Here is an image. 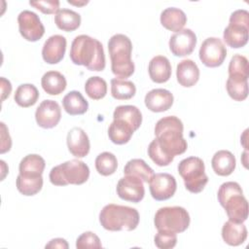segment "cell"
Listing matches in <instances>:
<instances>
[{"label": "cell", "instance_id": "obj_1", "mask_svg": "<svg viewBox=\"0 0 249 249\" xmlns=\"http://www.w3.org/2000/svg\"><path fill=\"white\" fill-rule=\"evenodd\" d=\"M183 130L182 121L175 116H166L157 122L155 139L161 150L169 157L174 158L186 152L188 144L183 137Z\"/></svg>", "mask_w": 249, "mask_h": 249}, {"label": "cell", "instance_id": "obj_2", "mask_svg": "<svg viewBox=\"0 0 249 249\" xmlns=\"http://www.w3.org/2000/svg\"><path fill=\"white\" fill-rule=\"evenodd\" d=\"M69 55L74 64L86 66L90 71H102L105 68L103 46L89 35L82 34L74 38Z\"/></svg>", "mask_w": 249, "mask_h": 249}, {"label": "cell", "instance_id": "obj_3", "mask_svg": "<svg viewBox=\"0 0 249 249\" xmlns=\"http://www.w3.org/2000/svg\"><path fill=\"white\" fill-rule=\"evenodd\" d=\"M111 58V70L119 79H125L134 73V62L131 59L132 43L124 34H115L108 42Z\"/></svg>", "mask_w": 249, "mask_h": 249}, {"label": "cell", "instance_id": "obj_4", "mask_svg": "<svg viewBox=\"0 0 249 249\" xmlns=\"http://www.w3.org/2000/svg\"><path fill=\"white\" fill-rule=\"evenodd\" d=\"M217 197L225 208L229 220L236 223H243L247 220L248 202L238 183L232 181L223 183L218 190Z\"/></svg>", "mask_w": 249, "mask_h": 249}, {"label": "cell", "instance_id": "obj_5", "mask_svg": "<svg viewBox=\"0 0 249 249\" xmlns=\"http://www.w3.org/2000/svg\"><path fill=\"white\" fill-rule=\"evenodd\" d=\"M139 213L135 208L110 203L105 205L99 213L101 226L111 231H133L139 224Z\"/></svg>", "mask_w": 249, "mask_h": 249}, {"label": "cell", "instance_id": "obj_6", "mask_svg": "<svg viewBox=\"0 0 249 249\" xmlns=\"http://www.w3.org/2000/svg\"><path fill=\"white\" fill-rule=\"evenodd\" d=\"M49 177L55 186L82 185L89 177V168L84 161L74 159L53 167Z\"/></svg>", "mask_w": 249, "mask_h": 249}, {"label": "cell", "instance_id": "obj_7", "mask_svg": "<svg viewBox=\"0 0 249 249\" xmlns=\"http://www.w3.org/2000/svg\"><path fill=\"white\" fill-rule=\"evenodd\" d=\"M203 160L198 157H189L178 164V172L184 180L186 189L193 193H200L208 182V176L204 172Z\"/></svg>", "mask_w": 249, "mask_h": 249}, {"label": "cell", "instance_id": "obj_8", "mask_svg": "<svg viewBox=\"0 0 249 249\" xmlns=\"http://www.w3.org/2000/svg\"><path fill=\"white\" fill-rule=\"evenodd\" d=\"M190 215L181 206H165L160 208L154 218L155 227L159 230L173 231L175 233L185 231L190 226Z\"/></svg>", "mask_w": 249, "mask_h": 249}, {"label": "cell", "instance_id": "obj_9", "mask_svg": "<svg viewBox=\"0 0 249 249\" xmlns=\"http://www.w3.org/2000/svg\"><path fill=\"white\" fill-rule=\"evenodd\" d=\"M198 54L199 59L205 66L218 67L224 62L227 56V50L221 39L209 37L202 42Z\"/></svg>", "mask_w": 249, "mask_h": 249}, {"label": "cell", "instance_id": "obj_10", "mask_svg": "<svg viewBox=\"0 0 249 249\" xmlns=\"http://www.w3.org/2000/svg\"><path fill=\"white\" fill-rule=\"evenodd\" d=\"M18 23L20 35L29 42L40 40L45 33V27L41 19L32 11L23 10L20 12L18 16Z\"/></svg>", "mask_w": 249, "mask_h": 249}, {"label": "cell", "instance_id": "obj_11", "mask_svg": "<svg viewBox=\"0 0 249 249\" xmlns=\"http://www.w3.org/2000/svg\"><path fill=\"white\" fill-rule=\"evenodd\" d=\"M150 193L156 200H166L173 196L177 189L176 179L169 173H156L149 182Z\"/></svg>", "mask_w": 249, "mask_h": 249}, {"label": "cell", "instance_id": "obj_12", "mask_svg": "<svg viewBox=\"0 0 249 249\" xmlns=\"http://www.w3.org/2000/svg\"><path fill=\"white\" fill-rule=\"evenodd\" d=\"M116 191L119 197L134 203L141 201L145 196L143 181L132 175L122 177L117 184Z\"/></svg>", "mask_w": 249, "mask_h": 249}, {"label": "cell", "instance_id": "obj_13", "mask_svg": "<svg viewBox=\"0 0 249 249\" xmlns=\"http://www.w3.org/2000/svg\"><path fill=\"white\" fill-rule=\"evenodd\" d=\"M61 109L54 100L46 99L40 103L35 112V120L43 128H53L60 121Z\"/></svg>", "mask_w": 249, "mask_h": 249}, {"label": "cell", "instance_id": "obj_14", "mask_svg": "<svg viewBox=\"0 0 249 249\" xmlns=\"http://www.w3.org/2000/svg\"><path fill=\"white\" fill-rule=\"evenodd\" d=\"M196 36L190 28H184L175 32L169 39V49L176 56L191 54L196 45Z\"/></svg>", "mask_w": 249, "mask_h": 249}, {"label": "cell", "instance_id": "obj_15", "mask_svg": "<svg viewBox=\"0 0 249 249\" xmlns=\"http://www.w3.org/2000/svg\"><path fill=\"white\" fill-rule=\"evenodd\" d=\"M66 38L55 34L49 37L42 49L43 59L49 64H56L62 60L66 51Z\"/></svg>", "mask_w": 249, "mask_h": 249}, {"label": "cell", "instance_id": "obj_16", "mask_svg": "<svg viewBox=\"0 0 249 249\" xmlns=\"http://www.w3.org/2000/svg\"><path fill=\"white\" fill-rule=\"evenodd\" d=\"M66 142L69 152L76 158H84L89 152V136L81 127L75 126L71 128L67 133Z\"/></svg>", "mask_w": 249, "mask_h": 249}, {"label": "cell", "instance_id": "obj_17", "mask_svg": "<svg viewBox=\"0 0 249 249\" xmlns=\"http://www.w3.org/2000/svg\"><path fill=\"white\" fill-rule=\"evenodd\" d=\"M173 94L165 89H154L145 95L146 107L156 113L168 110L173 104Z\"/></svg>", "mask_w": 249, "mask_h": 249}, {"label": "cell", "instance_id": "obj_18", "mask_svg": "<svg viewBox=\"0 0 249 249\" xmlns=\"http://www.w3.org/2000/svg\"><path fill=\"white\" fill-rule=\"evenodd\" d=\"M249 26L236 22H230L225 28L223 38L226 44L233 49L244 47L248 42Z\"/></svg>", "mask_w": 249, "mask_h": 249}, {"label": "cell", "instance_id": "obj_19", "mask_svg": "<svg viewBox=\"0 0 249 249\" xmlns=\"http://www.w3.org/2000/svg\"><path fill=\"white\" fill-rule=\"evenodd\" d=\"M171 64L166 56L156 55L149 62V76L155 83L161 84L167 82L171 77Z\"/></svg>", "mask_w": 249, "mask_h": 249}, {"label": "cell", "instance_id": "obj_20", "mask_svg": "<svg viewBox=\"0 0 249 249\" xmlns=\"http://www.w3.org/2000/svg\"><path fill=\"white\" fill-rule=\"evenodd\" d=\"M176 77L181 86L191 88L195 86L199 79V69L194 60L183 59L177 64Z\"/></svg>", "mask_w": 249, "mask_h": 249}, {"label": "cell", "instance_id": "obj_21", "mask_svg": "<svg viewBox=\"0 0 249 249\" xmlns=\"http://www.w3.org/2000/svg\"><path fill=\"white\" fill-rule=\"evenodd\" d=\"M222 237L231 246H238L247 238V229L243 223L227 221L222 228Z\"/></svg>", "mask_w": 249, "mask_h": 249}, {"label": "cell", "instance_id": "obj_22", "mask_svg": "<svg viewBox=\"0 0 249 249\" xmlns=\"http://www.w3.org/2000/svg\"><path fill=\"white\" fill-rule=\"evenodd\" d=\"M236 160L233 154L228 150L216 152L211 160V165L214 172L219 176H229L235 168Z\"/></svg>", "mask_w": 249, "mask_h": 249}, {"label": "cell", "instance_id": "obj_23", "mask_svg": "<svg viewBox=\"0 0 249 249\" xmlns=\"http://www.w3.org/2000/svg\"><path fill=\"white\" fill-rule=\"evenodd\" d=\"M187 22L186 14L179 8L169 7L164 9L160 14V23L170 31L178 32L183 29Z\"/></svg>", "mask_w": 249, "mask_h": 249}, {"label": "cell", "instance_id": "obj_24", "mask_svg": "<svg viewBox=\"0 0 249 249\" xmlns=\"http://www.w3.org/2000/svg\"><path fill=\"white\" fill-rule=\"evenodd\" d=\"M134 131L132 126L126 122L120 119H114L109 125L108 136L113 143L123 145L130 140Z\"/></svg>", "mask_w": 249, "mask_h": 249}, {"label": "cell", "instance_id": "obj_25", "mask_svg": "<svg viewBox=\"0 0 249 249\" xmlns=\"http://www.w3.org/2000/svg\"><path fill=\"white\" fill-rule=\"evenodd\" d=\"M41 85L43 89L51 95L60 94L66 89L67 82L65 77L58 71H48L42 79Z\"/></svg>", "mask_w": 249, "mask_h": 249}, {"label": "cell", "instance_id": "obj_26", "mask_svg": "<svg viewBox=\"0 0 249 249\" xmlns=\"http://www.w3.org/2000/svg\"><path fill=\"white\" fill-rule=\"evenodd\" d=\"M62 105L66 113L71 116L83 115L89 109V103L78 90L69 91L62 99Z\"/></svg>", "mask_w": 249, "mask_h": 249}, {"label": "cell", "instance_id": "obj_27", "mask_svg": "<svg viewBox=\"0 0 249 249\" xmlns=\"http://www.w3.org/2000/svg\"><path fill=\"white\" fill-rule=\"evenodd\" d=\"M45 160L37 154H29L25 156L19 162L18 170L22 176H41L45 169Z\"/></svg>", "mask_w": 249, "mask_h": 249}, {"label": "cell", "instance_id": "obj_28", "mask_svg": "<svg viewBox=\"0 0 249 249\" xmlns=\"http://www.w3.org/2000/svg\"><path fill=\"white\" fill-rule=\"evenodd\" d=\"M54 23L63 31H74L81 24V16L73 10L60 9L54 16Z\"/></svg>", "mask_w": 249, "mask_h": 249}, {"label": "cell", "instance_id": "obj_29", "mask_svg": "<svg viewBox=\"0 0 249 249\" xmlns=\"http://www.w3.org/2000/svg\"><path fill=\"white\" fill-rule=\"evenodd\" d=\"M113 119H120L129 124L134 130H137L142 123L140 110L133 105H120L113 113Z\"/></svg>", "mask_w": 249, "mask_h": 249}, {"label": "cell", "instance_id": "obj_30", "mask_svg": "<svg viewBox=\"0 0 249 249\" xmlns=\"http://www.w3.org/2000/svg\"><path fill=\"white\" fill-rule=\"evenodd\" d=\"M124 175L138 177L143 182L149 183L154 176V170L141 159H132L126 162L124 168Z\"/></svg>", "mask_w": 249, "mask_h": 249}, {"label": "cell", "instance_id": "obj_31", "mask_svg": "<svg viewBox=\"0 0 249 249\" xmlns=\"http://www.w3.org/2000/svg\"><path fill=\"white\" fill-rule=\"evenodd\" d=\"M39 98V91L32 84H22L16 89L14 99L16 103L23 108L34 105Z\"/></svg>", "mask_w": 249, "mask_h": 249}, {"label": "cell", "instance_id": "obj_32", "mask_svg": "<svg viewBox=\"0 0 249 249\" xmlns=\"http://www.w3.org/2000/svg\"><path fill=\"white\" fill-rule=\"evenodd\" d=\"M226 88L233 100L242 101L248 96V78L229 76Z\"/></svg>", "mask_w": 249, "mask_h": 249}, {"label": "cell", "instance_id": "obj_33", "mask_svg": "<svg viewBox=\"0 0 249 249\" xmlns=\"http://www.w3.org/2000/svg\"><path fill=\"white\" fill-rule=\"evenodd\" d=\"M136 93L135 85L128 80L115 78L111 80V94L115 99L127 100Z\"/></svg>", "mask_w": 249, "mask_h": 249}, {"label": "cell", "instance_id": "obj_34", "mask_svg": "<svg viewBox=\"0 0 249 249\" xmlns=\"http://www.w3.org/2000/svg\"><path fill=\"white\" fill-rule=\"evenodd\" d=\"M17 189L23 196H34L39 193L43 187V177L41 176H22L20 174L17 177Z\"/></svg>", "mask_w": 249, "mask_h": 249}, {"label": "cell", "instance_id": "obj_35", "mask_svg": "<svg viewBox=\"0 0 249 249\" xmlns=\"http://www.w3.org/2000/svg\"><path fill=\"white\" fill-rule=\"evenodd\" d=\"M117 158L110 152H103L95 159V168L97 172L103 176L112 175L117 170Z\"/></svg>", "mask_w": 249, "mask_h": 249}, {"label": "cell", "instance_id": "obj_36", "mask_svg": "<svg viewBox=\"0 0 249 249\" xmlns=\"http://www.w3.org/2000/svg\"><path fill=\"white\" fill-rule=\"evenodd\" d=\"M85 91L89 97L94 100L103 98L107 93V83L98 76L89 77L85 84Z\"/></svg>", "mask_w": 249, "mask_h": 249}, {"label": "cell", "instance_id": "obj_37", "mask_svg": "<svg viewBox=\"0 0 249 249\" xmlns=\"http://www.w3.org/2000/svg\"><path fill=\"white\" fill-rule=\"evenodd\" d=\"M229 76H236L248 78L249 76V67L248 59L241 54H234L229 64Z\"/></svg>", "mask_w": 249, "mask_h": 249}, {"label": "cell", "instance_id": "obj_38", "mask_svg": "<svg viewBox=\"0 0 249 249\" xmlns=\"http://www.w3.org/2000/svg\"><path fill=\"white\" fill-rule=\"evenodd\" d=\"M148 155L150 159L159 166H166L170 164L174 160V158L169 157L161 150L156 139L152 140V142L149 144Z\"/></svg>", "mask_w": 249, "mask_h": 249}, {"label": "cell", "instance_id": "obj_39", "mask_svg": "<svg viewBox=\"0 0 249 249\" xmlns=\"http://www.w3.org/2000/svg\"><path fill=\"white\" fill-rule=\"evenodd\" d=\"M154 241L160 249H171L177 243V235L173 231L159 230L154 237Z\"/></svg>", "mask_w": 249, "mask_h": 249}, {"label": "cell", "instance_id": "obj_40", "mask_svg": "<svg viewBox=\"0 0 249 249\" xmlns=\"http://www.w3.org/2000/svg\"><path fill=\"white\" fill-rule=\"evenodd\" d=\"M76 247L83 248H101L102 244L99 237L92 231L83 232L76 240Z\"/></svg>", "mask_w": 249, "mask_h": 249}, {"label": "cell", "instance_id": "obj_41", "mask_svg": "<svg viewBox=\"0 0 249 249\" xmlns=\"http://www.w3.org/2000/svg\"><path fill=\"white\" fill-rule=\"evenodd\" d=\"M29 4L43 14H56L59 11L58 0H46V1H30Z\"/></svg>", "mask_w": 249, "mask_h": 249}, {"label": "cell", "instance_id": "obj_42", "mask_svg": "<svg viewBox=\"0 0 249 249\" xmlns=\"http://www.w3.org/2000/svg\"><path fill=\"white\" fill-rule=\"evenodd\" d=\"M1 138H2V142H1V154L6 153L7 151H10L11 146H12V140L11 137L9 135V131L5 125L4 123H1Z\"/></svg>", "mask_w": 249, "mask_h": 249}, {"label": "cell", "instance_id": "obj_43", "mask_svg": "<svg viewBox=\"0 0 249 249\" xmlns=\"http://www.w3.org/2000/svg\"><path fill=\"white\" fill-rule=\"evenodd\" d=\"M0 82H1V90H2L1 100L4 101L10 95V93L12 91V85H11L10 81L5 79L4 77L0 78Z\"/></svg>", "mask_w": 249, "mask_h": 249}, {"label": "cell", "instance_id": "obj_44", "mask_svg": "<svg viewBox=\"0 0 249 249\" xmlns=\"http://www.w3.org/2000/svg\"><path fill=\"white\" fill-rule=\"evenodd\" d=\"M46 248H61V249H67L68 243L65 239L63 238H53L52 240H50V242L48 244H46L45 246Z\"/></svg>", "mask_w": 249, "mask_h": 249}, {"label": "cell", "instance_id": "obj_45", "mask_svg": "<svg viewBox=\"0 0 249 249\" xmlns=\"http://www.w3.org/2000/svg\"><path fill=\"white\" fill-rule=\"evenodd\" d=\"M68 3H70V4H74V5H85V4H87L88 3V1H83V2H74V1H70V0H68L67 1Z\"/></svg>", "mask_w": 249, "mask_h": 249}]
</instances>
